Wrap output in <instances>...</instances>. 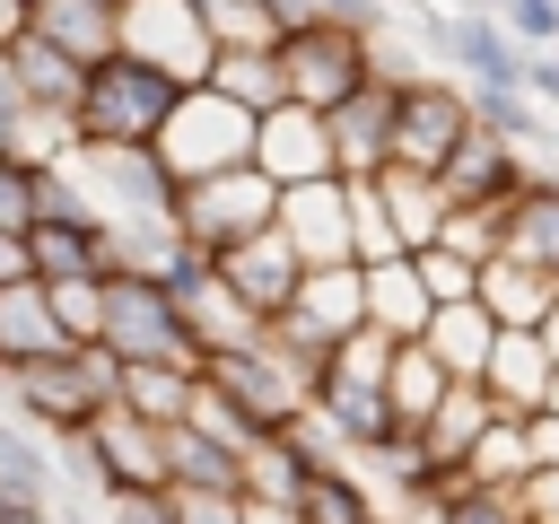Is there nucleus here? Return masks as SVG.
Returning <instances> with one entry per match:
<instances>
[{
  "label": "nucleus",
  "instance_id": "obj_22",
  "mask_svg": "<svg viewBox=\"0 0 559 524\" xmlns=\"http://www.w3.org/2000/svg\"><path fill=\"white\" fill-rule=\"evenodd\" d=\"M26 245H35V279H105V271H122V236L105 218H52Z\"/></svg>",
  "mask_w": 559,
  "mask_h": 524
},
{
  "label": "nucleus",
  "instance_id": "obj_27",
  "mask_svg": "<svg viewBox=\"0 0 559 524\" xmlns=\"http://www.w3.org/2000/svg\"><path fill=\"white\" fill-rule=\"evenodd\" d=\"M445 393H454V367H445L428 341H402V349H393V376H384V402H393L402 437H419V428L445 410Z\"/></svg>",
  "mask_w": 559,
  "mask_h": 524
},
{
  "label": "nucleus",
  "instance_id": "obj_29",
  "mask_svg": "<svg viewBox=\"0 0 559 524\" xmlns=\"http://www.w3.org/2000/svg\"><path fill=\"white\" fill-rule=\"evenodd\" d=\"M498 314L480 306V297H463V306H437V323H428V349L454 367V384H480L489 376V349H498Z\"/></svg>",
  "mask_w": 559,
  "mask_h": 524
},
{
  "label": "nucleus",
  "instance_id": "obj_43",
  "mask_svg": "<svg viewBox=\"0 0 559 524\" xmlns=\"http://www.w3.org/2000/svg\"><path fill=\"white\" fill-rule=\"evenodd\" d=\"M498 26H507L524 52H550V44H559V0H498Z\"/></svg>",
  "mask_w": 559,
  "mask_h": 524
},
{
  "label": "nucleus",
  "instance_id": "obj_4",
  "mask_svg": "<svg viewBox=\"0 0 559 524\" xmlns=\"http://www.w3.org/2000/svg\"><path fill=\"white\" fill-rule=\"evenodd\" d=\"M0 384H9V402L26 410V428H44V437L61 445V437H79V428L122 393V358H114V349H70V358L9 367Z\"/></svg>",
  "mask_w": 559,
  "mask_h": 524
},
{
  "label": "nucleus",
  "instance_id": "obj_53",
  "mask_svg": "<svg viewBox=\"0 0 559 524\" xmlns=\"http://www.w3.org/2000/svg\"><path fill=\"white\" fill-rule=\"evenodd\" d=\"M17 122H26V105H0V157H17Z\"/></svg>",
  "mask_w": 559,
  "mask_h": 524
},
{
  "label": "nucleus",
  "instance_id": "obj_1",
  "mask_svg": "<svg viewBox=\"0 0 559 524\" xmlns=\"http://www.w3.org/2000/svg\"><path fill=\"white\" fill-rule=\"evenodd\" d=\"M183 105V79L114 52L87 70V96H79V148H157V131L175 122Z\"/></svg>",
  "mask_w": 559,
  "mask_h": 524
},
{
  "label": "nucleus",
  "instance_id": "obj_44",
  "mask_svg": "<svg viewBox=\"0 0 559 524\" xmlns=\"http://www.w3.org/2000/svg\"><path fill=\"white\" fill-rule=\"evenodd\" d=\"M419 271H428L437 306H463V297H480V262H463V253H445V245H428V253H419Z\"/></svg>",
  "mask_w": 559,
  "mask_h": 524
},
{
  "label": "nucleus",
  "instance_id": "obj_33",
  "mask_svg": "<svg viewBox=\"0 0 559 524\" xmlns=\"http://www.w3.org/2000/svg\"><path fill=\"white\" fill-rule=\"evenodd\" d=\"M507 218H515V201H454V210H445V236H437V245L489 271V262L507 253Z\"/></svg>",
  "mask_w": 559,
  "mask_h": 524
},
{
  "label": "nucleus",
  "instance_id": "obj_20",
  "mask_svg": "<svg viewBox=\"0 0 559 524\" xmlns=\"http://www.w3.org/2000/svg\"><path fill=\"white\" fill-rule=\"evenodd\" d=\"M367 323H376L384 341H428V323H437V288H428L419 253H393V262L367 271Z\"/></svg>",
  "mask_w": 559,
  "mask_h": 524
},
{
  "label": "nucleus",
  "instance_id": "obj_12",
  "mask_svg": "<svg viewBox=\"0 0 559 524\" xmlns=\"http://www.w3.org/2000/svg\"><path fill=\"white\" fill-rule=\"evenodd\" d=\"M472 87L463 79H402V122H393V166H419V175H445V157L463 148L472 131Z\"/></svg>",
  "mask_w": 559,
  "mask_h": 524
},
{
  "label": "nucleus",
  "instance_id": "obj_42",
  "mask_svg": "<svg viewBox=\"0 0 559 524\" xmlns=\"http://www.w3.org/2000/svg\"><path fill=\"white\" fill-rule=\"evenodd\" d=\"M0 227H9V236H35V227H44V166L0 157Z\"/></svg>",
  "mask_w": 559,
  "mask_h": 524
},
{
  "label": "nucleus",
  "instance_id": "obj_55",
  "mask_svg": "<svg viewBox=\"0 0 559 524\" xmlns=\"http://www.w3.org/2000/svg\"><path fill=\"white\" fill-rule=\"evenodd\" d=\"M542 332H550V349H559V314H550V323H542Z\"/></svg>",
  "mask_w": 559,
  "mask_h": 524
},
{
  "label": "nucleus",
  "instance_id": "obj_46",
  "mask_svg": "<svg viewBox=\"0 0 559 524\" xmlns=\"http://www.w3.org/2000/svg\"><path fill=\"white\" fill-rule=\"evenodd\" d=\"M105 524H175V498L166 489H114L105 498Z\"/></svg>",
  "mask_w": 559,
  "mask_h": 524
},
{
  "label": "nucleus",
  "instance_id": "obj_48",
  "mask_svg": "<svg viewBox=\"0 0 559 524\" xmlns=\"http://www.w3.org/2000/svg\"><path fill=\"white\" fill-rule=\"evenodd\" d=\"M524 454H533V472H559V410L524 419Z\"/></svg>",
  "mask_w": 559,
  "mask_h": 524
},
{
  "label": "nucleus",
  "instance_id": "obj_13",
  "mask_svg": "<svg viewBox=\"0 0 559 524\" xmlns=\"http://www.w3.org/2000/svg\"><path fill=\"white\" fill-rule=\"evenodd\" d=\"M402 79H419V70H376L349 105H332L323 122H332V157H341V175L349 183H376L384 166H393V122H402Z\"/></svg>",
  "mask_w": 559,
  "mask_h": 524
},
{
  "label": "nucleus",
  "instance_id": "obj_25",
  "mask_svg": "<svg viewBox=\"0 0 559 524\" xmlns=\"http://www.w3.org/2000/svg\"><path fill=\"white\" fill-rule=\"evenodd\" d=\"M26 35H44L52 52H70V61H114L122 52V9H105V0H44L35 17H26Z\"/></svg>",
  "mask_w": 559,
  "mask_h": 524
},
{
  "label": "nucleus",
  "instance_id": "obj_36",
  "mask_svg": "<svg viewBox=\"0 0 559 524\" xmlns=\"http://www.w3.org/2000/svg\"><path fill=\"white\" fill-rule=\"evenodd\" d=\"M524 472H533V454H524V419H507V410H498V419H489V437L472 445L463 480H480V489H515Z\"/></svg>",
  "mask_w": 559,
  "mask_h": 524
},
{
  "label": "nucleus",
  "instance_id": "obj_54",
  "mask_svg": "<svg viewBox=\"0 0 559 524\" xmlns=\"http://www.w3.org/2000/svg\"><path fill=\"white\" fill-rule=\"evenodd\" d=\"M0 524H61V507H26V498H17V507H9Z\"/></svg>",
  "mask_w": 559,
  "mask_h": 524
},
{
  "label": "nucleus",
  "instance_id": "obj_3",
  "mask_svg": "<svg viewBox=\"0 0 559 524\" xmlns=\"http://www.w3.org/2000/svg\"><path fill=\"white\" fill-rule=\"evenodd\" d=\"M376 70H393V61H384V52H376V35H367V26H349V17H314V26H288V35H280L288 105L332 114V105H349Z\"/></svg>",
  "mask_w": 559,
  "mask_h": 524
},
{
  "label": "nucleus",
  "instance_id": "obj_34",
  "mask_svg": "<svg viewBox=\"0 0 559 524\" xmlns=\"http://www.w3.org/2000/svg\"><path fill=\"white\" fill-rule=\"evenodd\" d=\"M192 393H201V376H183V367H122V393H114V402H131L140 419L175 428V419L192 410Z\"/></svg>",
  "mask_w": 559,
  "mask_h": 524
},
{
  "label": "nucleus",
  "instance_id": "obj_39",
  "mask_svg": "<svg viewBox=\"0 0 559 524\" xmlns=\"http://www.w3.org/2000/svg\"><path fill=\"white\" fill-rule=\"evenodd\" d=\"M349 245H358L367 271L402 253V227H393V210H384V183H349Z\"/></svg>",
  "mask_w": 559,
  "mask_h": 524
},
{
  "label": "nucleus",
  "instance_id": "obj_51",
  "mask_svg": "<svg viewBox=\"0 0 559 524\" xmlns=\"http://www.w3.org/2000/svg\"><path fill=\"white\" fill-rule=\"evenodd\" d=\"M245 524H306L288 498H245Z\"/></svg>",
  "mask_w": 559,
  "mask_h": 524
},
{
  "label": "nucleus",
  "instance_id": "obj_47",
  "mask_svg": "<svg viewBox=\"0 0 559 524\" xmlns=\"http://www.w3.org/2000/svg\"><path fill=\"white\" fill-rule=\"evenodd\" d=\"M515 507H524V524H559V472H524Z\"/></svg>",
  "mask_w": 559,
  "mask_h": 524
},
{
  "label": "nucleus",
  "instance_id": "obj_15",
  "mask_svg": "<svg viewBox=\"0 0 559 524\" xmlns=\"http://www.w3.org/2000/svg\"><path fill=\"white\" fill-rule=\"evenodd\" d=\"M253 166H262L280 192L341 175V157H332V122H323L314 105H280V114H262V131H253Z\"/></svg>",
  "mask_w": 559,
  "mask_h": 524
},
{
  "label": "nucleus",
  "instance_id": "obj_6",
  "mask_svg": "<svg viewBox=\"0 0 559 524\" xmlns=\"http://www.w3.org/2000/svg\"><path fill=\"white\" fill-rule=\"evenodd\" d=\"M262 227H280V183L262 166H227V175H201V183L175 192V236L192 253H210V262H227Z\"/></svg>",
  "mask_w": 559,
  "mask_h": 524
},
{
  "label": "nucleus",
  "instance_id": "obj_30",
  "mask_svg": "<svg viewBox=\"0 0 559 524\" xmlns=\"http://www.w3.org/2000/svg\"><path fill=\"white\" fill-rule=\"evenodd\" d=\"M166 472H175V489H245V454L192 419L166 428Z\"/></svg>",
  "mask_w": 559,
  "mask_h": 524
},
{
  "label": "nucleus",
  "instance_id": "obj_7",
  "mask_svg": "<svg viewBox=\"0 0 559 524\" xmlns=\"http://www.w3.org/2000/svg\"><path fill=\"white\" fill-rule=\"evenodd\" d=\"M253 131H262V114H245L236 96H218V87H183L175 122L157 131V157H166L175 183H201V175L253 166Z\"/></svg>",
  "mask_w": 559,
  "mask_h": 524
},
{
  "label": "nucleus",
  "instance_id": "obj_24",
  "mask_svg": "<svg viewBox=\"0 0 559 524\" xmlns=\"http://www.w3.org/2000/svg\"><path fill=\"white\" fill-rule=\"evenodd\" d=\"M480 306H489L507 332H542V323L559 314V271H542V262H524V253H498V262L480 271Z\"/></svg>",
  "mask_w": 559,
  "mask_h": 524
},
{
  "label": "nucleus",
  "instance_id": "obj_57",
  "mask_svg": "<svg viewBox=\"0 0 559 524\" xmlns=\"http://www.w3.org/2000/svg\"><path fill=\"white\" fill-rule=\"evenodd\" d=\"M9 507H17V498H9V489H0V515H9Z\"/></svg>",
  "mask_w": 559,
  "mask_h": 524
},
{
  "label": "nucleus",
  "instance_id": "obj_21",
  "mask_svg": "<svg viewBox=\"0 0 559 524\" xmlns=\"http://www.w3.org/2000/svg\"><path fill=\"white\" fill-rule=\"evenodd\" d=\"M79 341L61 332V314H52V288L44 279H17V288H0V376L9 367H35V358H70Z\"/></svg>",
  "mask_w": 559,
  "mask_h": 524
},
{
  "label": "nucleus",
  "instance_id": "obj_28",
  "mask_svg": "<svg viewBox=\"0 0 559 524\" xmlns=\"http://www.w3.org/2000/svg\"><path fill=\"white\" fill-rule=\"evenodd\" d=\"M376 183H384V210H393V227H402V253H428V245L445 236L454 192H445L437 175H419V166H384Z\"/></svg>",
  "mask_w": 559,
  "mask_h": 524
},
{
  "label": "nucleus",
  "instance_id": "obj_16",
  "mask_svg": "<svg viewBox=\"0 0 559 524\" xmlns=\"http://www.w3.org/2000/svg\"><path fill=\"white\" fill-rule=\"evenodd\" d=\"M437 183H445L454 201H524V192L542 183V166H533L515 140H498L489 122H472V131H463V148L445 157V175H437Z\"/></svg>",
  "mask_w": 559,
  "mask_h": 524
},
{
  "label": "nucleus",
  "instance_id": "obj_31",
  "mask_svg": "<svg viewBox=\"0 0 559 524\" xmlns=\"http://www.w3.org/2000/svg\"><path fill=\"white\" fill-rule=\"evenodd\" d=\"M297 515L306 524H384L393 507H376V489L349 480V463H323V472L297 480Z\"/></svg>",
  "mask_w": 559,
  "mask_h": 524
},
{
  "label": "nucleus",
  "instance_id": "obj_8",
  "mask_svg": "<svg viewBox=\"0 0 559 524\" xmlns=\"http://www.w3.org/2000/svg\"><path fill=\"white\" fill-rule=\"evenodd\" d=\"M61 454L87 463L96 498H114V489H175V472H166V428L140 419L131 402H105L79 437H61Z\"/></svg>",
  "mask_w": 559,
  "mask_h": 524
},
{
  "label": "nucleus",
  "instance_id": "obj_10",
  "mask_svg": "<svg viewBox=\"0 0 559 524\" xmlns=\"http://www.w3.org/2000/svg\"><path fill=\"white\" fill-rule=\"evenodd\" d=\"M201 376H210V384H218V393H227V402H236V410H245L262 437H280V428H297V419L314 410V384H306V376H297L280 349H262V341L218 349Z\"/></svg>",
  "mask_w": 559,
  "mask_h": 524
},
{
  "label": "nucleus",
  "instance_id": "obj_9",
  "mask_svg": "<svg viewBox=\"0 0 559 524\" xmlns=\"http://www.w3.org/2000/svg\"><path fill=\"white\" fill-rule=\"evenodd\" d=\"M122 52L183 79V87H210V61H218V35L201 17V0H122Z\"/></svg>",
  "mask_w": 559,
  "mask_h": 524
},
{
  "label": "nucleus",
  "instance_id": "obj_58",
  "mask_svg": "<svg viewBox=\"0 0 559 524\" xmlns=\"http://www.w3.org/2000/svg\"><path fill=\"white\" fill-rule=\"evenodd\" d=\"M26 9H44V0H26Z\"/></svg>",
  "mask_w": 559,
  "mask_h": 524
},
{
  "label": "nucleus",
  "instance_id": "obj_17",
  "mask_svg": "<svg viewBox=\"0 0 559 524\" xmlns=\"http://www.w3.org/2000/svg\"><path fill=\"white\" fill-rule=\"evenodd\" d=\"M280 227H288V245L306 253V271L358 262V245H349V175H323V183L280 192Z\"/></svg>",
  "mask_w": 559,
  "mask_h": 524
},
{
  "label": "nucleus",
  "instance_id": "obj_45",
  "mask_svg": "<svg viewBox=\"0 0 559 524\" xmlns=\"http://www.w3.org/2000/svg\"><path fill=\"white\" fill-rule=\"evenodd\" d=\"M175 524H245V489H166Z\"/></svg>",
  "mask_w": 559,
  "mask_h": 524
},
{
  "label": "nucleus",
  "instance_id": "obj_49",
  "mask_svg": "<svg viewBox=\"0 0 559 524\" xmlns=\"http://www.w3.org/2000/svg\"><path fill=\"white\" fill-rule=\"evenodd\" d=\"M524 87H533V105H542V114H559V52H533Z\"/></svg>",
  "mask_w": 559,
  "mask_h": 524
},
{
  "label": "nucleus",
  "instance_id": "obj_41",
  "mask_svg": "<svg viewBox=\"0 0 559 524\" xmlns=\"http://www.w3.org/2000/svg\"><path fill=\"white\" fill-rule=\"evenodd\" d=\"M472 114H480L498 140H515V148H533V131H542V105H533V87H472Z\"/></svg>",
  "mask_w": 559,
  "mask_h": 524
},
{
  "label": "nucleus",
  "instance_id": "obj_38",
  "mask_svg": "<svg viewBox=\"0 0 559 524\" xmlns=\"http://www.w3.org/2000/svg\"><path fill=\"white\" fill-rule=\"evenodd\" d=\"M428 524H524L515 489H480V480H445L428 498Z\"/></svg>",
  "mask_w": 559,
  "mask_h": 524
},
{
  "label": "nucleus",
  "instance_id": "obj_37",
  "mask_svg": "<svg viewBox=\"0 0 559 524\" xmlns=\"http://www.w3.org/2000/svg\"><path fill=\"white\" fill-rule=\"evenodd\" d=\"M201 17H210V35H218V52H271L288 26L271 17V0H201Z\"/></svg>",
  "mask_w": 559,
  "mask_h": 524
},
{
  "label": "nucleus",
  "instance_id": "obj_19",
  "mask_svg": "<svg viewBox=\"0 0 559 524\" xmlns=\"http://www.w3.org/2000/svg\"><path fill=\"white\" fill-rule=\"evenodd\" d=\"M550 376H559V349H550V332H498V349H489V402L507 410V419H533V410H550Z\"/></svg>",
  "mask_w": 559,
  "mask_h": 524
},
{
  "label": "nucleus",
  "instance_id": "obj_2",
  "mask_svg": "<svg viewBox=\"0 0 559 524\" xmlns=\"http://www.w3.org/2000/svg\"><path fill=\"white\" fill-rule=\"evenodd\" d=\"M96 349H114L122 367H183V376L210 367V349H201L192 323L175 314L166 279H148V271H114V279H105V341H96Z\"/></svg>",
  "mask_w": 559,
  "mask_h": 524
},
{
  "label": "nucleus",
  "instance_id": "obj_52",
  "mask_svg": "<svg viewBox=\"0 0 559 524\" xmlns=\"http://www.w3.org/2000/svg\"><path fill=\"white\" fill-rule=\"evenodd\" d=\"M26 17H35L26 0H0V44H17V35H26Z\"/></svg>",
  "mask_w": 559,
  "mask_h": 524
},
{
  "label": "nucleus",
  "instance_id": "obj_14",
  "mask_svg": "<svg viewBox=\"0 0 559 524\" xmlns=\"http://www.w3.org/2000/svg\"><path fill=\"white\" fill-rule=\"evenodd\" d=\"M428 44L454 61V79H463V87H524V70H533V52H524L498 17H472V9L428 17Z\"/></svg>",
  "mask_w": 559,
  "mask_h": 524
},
{
  "label": "nucleus",
  "instance_id": "obj_56",
  "mask_svg": "<svg viewBox=\"0 0 559 524\" xmlns=\"http://www.w3.org/2000/svg\"><path fill=\"white\" fill-rule=\"evenodd\" d=\"M550 410H559V376H550Z\"/></svg>",
  "mask_w": 559,
  "mask_h": 524
},
{
  "label": "nucleus",
  "instance_id": "obj_26",
  "mask_svg": "<svg viewBox=\"0 0 559 524\" xmlns=\"http://www.w3.org/2000/svg\"><path fill=\"white\" fill-rule=\"evenodd\" d=\"M9 70H17V96H26L35 114H61V122H79V96H87V61L52 52L44 35H17V44H9Z\"/></svg>",
  "mask_w": 559,
  "mask_h": 524
},
{
  "label": "nucleus",
  "instance_id": "obj_18",
  "mask_svg": "<svg viewBox=\"0 0 559 524\" xmlns=\"http://www.w3.org/2000/svg\"><path fill=\"white\" fill-rule=\"evenodd\" d=\"M227 279H236V297L271 323V314H288L297 306V288H306V253L288 245V227H262V236H245L227 262H218Z\"/></svg>",
  "mask_w": 559,
  "mask_h": 524
},
{
  "label": "nucleus",
  "instance_id": "obj_35",
  "mask_svg": "<svg viewBox=\"0 0 559 524\" xmlns=\"http://www.w3.org/2000/svg\"><path fill=\"white\" fill-rule=\"evenodd\" d=\"M507 253H524V262L559 271V183H550V175L515 201V218H507Z\"/></svg>",
  "mask_w": 559,
  "mask_h": 524
},
{
  "label": "nucleus",
  "instance_id": "obj_50",
  "mask_svg": "<svg viewBox=\"0 0 559 524\" xmlns=\"http://www.w3.org/2000/svg\"><path fill=\"white\" fill-rule=\"evenodd\" d=\"M17 279H35V245L0 227V288H17Z\"/></svg>",
  "mask_w": 559,
  "mask_h": 524
},
{
  "label": "nucleus",
  "instance_id": "obj_32",
  "mask_svg": "<svg viewBox=\"0 0 559 524\" xmlns=\"http://www.w3.org/2000/svg\"><path fill=\"white\" fill-rule=\"evenodd\" d=\"M210 87H218V96H236L245 114H280V105H288L280 44H271V52H218V61H210Z\"/></svg>",
  "mask_w": 559,
  "mask_h": 524
},
{
  "label": "nucleus",
  "instance_id": "obj_40",
  "mask_svg": "<svg viewBox=\"0 0 559 524\" xmlns=\"http://www.w3.org/2000/svg\"><path fill=\"white\" fill-rule=\"evenodd\" d=\"M105 279H114V271H105ZM105 279H44V288H52V314H61V332H70L79 349L105 341Z\"/></svg>",
  "mask_w": 559,
  "mask_h": 524
},
{
  "label": "nucleus",
  "instance_id": "obj_5",
  "mask_svg": "<svg viewBox=\"0 0 559 524\" xmlns=\"http://www.w3.org/2000/svg\"><path fill=\"white\" fill-rule=\"evenodd\" d=\"M70 175L87 192V210L114 227V236H148V227H175V175L157 148H70Z\"/></svg>",
  "mask_w": 559,
  "mask_h": 524
},
{
  "label": "nucleus",
  "instance_id": "obj_11",
  "mask_svg": "<svg viewBox=\"0 0 559 524\" xmlns=\"http://www.w3.org/2000/svg\"><path fill=\"white\" fill-rule=\"evenodd\" d=\"M166 297H175V314L192 323V341H201L210 358H218V349H245V341H262V314H253V306L236 297V279H227L210 253H192V245L166 262Z\"/></svg>",
  "mask_w": 559,
  "mask_h": 524
},
{
  "label": "nucleus",
  "instance_id": "obj_23",
  "mask_svg": "<svg viewBox=\"0 0 559 524\" xmlns=\"http://www.w3.org/2000/svg\"><path fill=\"white\" fill-rule=\"evenodd\" d=\"M323 349H341L349 332H367V262H332V271H306L297 306H288Z\"/></svg>",
  "mask_w": 559,
  "mask_h": 524
}]
</instances>
